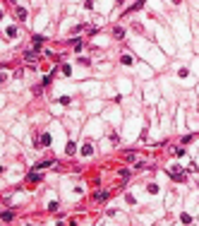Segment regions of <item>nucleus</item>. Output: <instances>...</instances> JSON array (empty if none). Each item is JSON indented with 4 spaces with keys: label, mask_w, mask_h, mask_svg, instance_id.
I'll return each instance as SVG.
<instances>
[{
    "label": "nucleus",
    "mask_w": 199,
    "mask_h": 226,
    "mask_svg": "<svg viewBox=\"0 0 199 226\" xmlns=\"http://www.w3.org/2000/svg\"><path fill=\"white\" fill-rule=\"evenodd\" d=\"M113 34H115L118 38H122V34H125V29H122V27H115V29H113Z\"/></svg>",
    "instance_id": "nucleus-1"
},
{
    "label": "nucleus",
    "mask_w": 199,
    "mask_h": 226,
    "mask_svg": "<svg viewBox=\"0 0 199 226\" xmlns=\"http://www.w3.org/2000/svg\"><path fill=\"white\" fill-rule=\"evenodd\" d=\"M26 60L34 63V60H36V53H34V51H26Z\"/></svg>",
    "instance_id": "nucleus-2"
},
{
    "label": "nucleus",
    "mask_w": 199,
    "mask_h": 226,
    "mask_svg": "<svg viewBox=\"0 0 199 226\" xmlns=\"http://www.w3.org/2000/svg\"><path fill=\"white\" fill-rule=\"evenodd\" d=\"M173 3H175V5H180V3H182V0H173Z\"/></svg>",
    "instance_id": "nucleus-3"
}]
</instances>
